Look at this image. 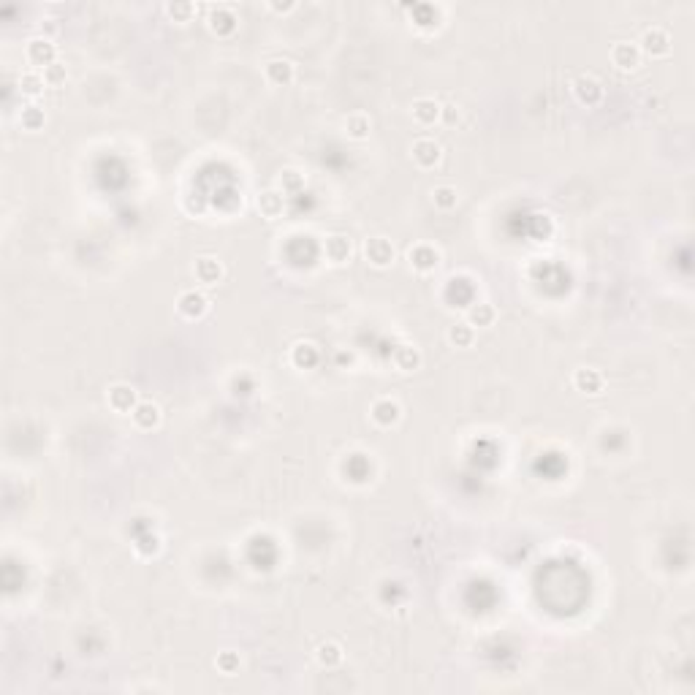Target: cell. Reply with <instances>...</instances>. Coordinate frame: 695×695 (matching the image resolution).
Instances as JSON below:
<instances>
[{
	"label": "cell",
	"instance_id": "6da1fadb",
	"mask_svg": "<svg viewBox=\"0 0 695 695\" xmlns=\"http://www.w3.org/2000/svg\"><path fill=\"white\" fill-rule=\"evenodd\" d=\"M364 255H367V261L372 264V266H378V269H386L394 264V247H391V242L383 239V236H372V239H367V244H364Z\"/></svg>",
	"mask_w": 695,
	"mask_h": 695
},
{
	"label": "cell",
	"instance_id": "7a4b0ae2",
	"mask_svg": "<svg viewBox=\"0 0 695 695\" xmlns=\"http://www.w3.org/2000/svg\"><path fill=\"white\" fill-rule=\"evenodd\" d=\"M573 92H576V98L581 101V103H587V106H595V103H601V98H603V87H601V81L592 77V74H581V77L573 81Z\"/></svg>",
	"mask_w": 695,
	"mask_h": 695
},
{
	"label": "cell",
	"instance_id": "3957f363",
	"mask_svg": "<svg viewBox=\"0 0 695 695\" xmlns=\"http://www.w3.org/2000/svg\"><path fill=\"white\" fill-rule=\"evenodd\" d=\"M27 60L38 68H49L55 63V47L47 38H30L27 41Z\"/></svg>",
	"mask_w": 695,
	"mask_h": 695
},
{
	"label": "cell",
	"instance_id": "277c9868",
	"mask_svg": "<svg viewBox=\"0 0 695 695\" xmlns=\"http://www.w3.org/2000/svg\"><path fill=\"white\" fill-rule=\"evenodd\" d=\"M136 405H139L136 402V391L131 386L120 383V386L109 388V407L112 410H117V413H134Z\"/></svg>",
	"mask_w": 695,
	"mask_h": 695
},
{
	"label": "cell",
	"instance_id": "5b68a950",
	"mask_svg": "<svg viewBox=\"0 0 695 695\" xmlns=\"http://www.w3.org/2000/svg\"><path fill=\"white\" fill-rule=\"evenodd\" d=\"M323 253H326V258H329L331 264H345V261H351L353 247H351V239H348V236L334 233V236H329V239H326Z\"/></svg>",
	"mask_w": 695,
	"mask_h": 695
},
{
	"label": "cell",
	"instance_id": "8992f818",
	"mask_svg": "<svg viewBox=\"0 0 695 695\" xmlns=\"http://www.w3.org/2000/svg\"><path fill=\"white\" fill-rule=\"evenodd\" d=\"M413 160L421 168H432L440 160V144L435 139H418V142H413Z\"/></svg>",
	"mask_w": 695,
	"mask_h": 695
},
{
	"label": "cell",
	"instance_id": "52a82bcc",
	"mask_svg": "<svg viewBox=\"0 0 695 695\" xmlns=\"http://www.w3.org/2000/svg\"><path fill=\"white\" fill-rule=\"evenodd\" d=\"M220 277H223V266H220L218 258L204 255V258L196 261V280H199L201 286H218Z\"/></svg>",
	"mask_w": 695,
	"mask_h": 695
},
{
	"label": "cell",
	"instance_id": "ba28073f",
	"mask_svg": "<svg viewBox=\"0 0 695 695\" xmlns=\"http://www.w3.org/2000/svg\"><path fill=\"white\" fill-rule=\"evenodd\" d=\"M611 60H614V66H617V68L630 71V68H635V66L641 63V52H638V47H635V44L619 41L617 47L611 49Z\"/></svg>",
	"mask_w": 695,
	"mask_h": 695
},
{
	"label": "cell",
	"instance_id": "9c48e42d",
	"mask_svg": "<svg viewBox=\"0 0 695 695\" xmlns=\"http://www.w3.org/2000/svg\"><path fill=\"white\" fill-rule=\"evenodd\" d=\"M207 309H210V299L199 291H188V294L179 296V312L185 318H201Z\"/></svg>",
	"mask_w": 695,
	"mask_h": 695
},
{
	"label": "cell",
	"instance_id": "30bf717a",
	"mask_svg": "<svg viewBox=\"0 0 695 695\" xmlns=\"http://www.w3.org/2000/svg\"><path fill=\"white\" fill-rule=\"evenodd\" d=\"M438 261H440V255H438V250L429 247V244H416V247L410 250V264H413L418 272H432V269L438 266Z\"/></svg>",
	"mask_w": 695,
	"mask_h": 695
},
{
	"label": "cell",
	"instance_id": "8fae6325",
	"mask_svg": "<svg viewBox=\"0 0 695 695\" xmlns=\"http://www.w3.org/2000/svg\"><path fill=\"white\" fill-rule=\"evenodd\" d=\"M641 44H644V52H649L652 58H660V55H666L668 52V33L666 30H660V27H652V30H646L644 33V38H641Z\"/></svg>",
	"mask_w": 695,
	"mask_h": 695
},
{
	"label": "cell",
	"instance_id": "7c38bea8",
	"mask_svg": "<svg viewBox=\"0 0 695 695\" xmlns=\"http://www.w3.org/2000/svg\"><path fill=\"white\" fill-rule=\"evenodd\" d=\"M134 421H136V427L139 429H153L160 424V407L155 405V402H139L136 407H134Z\"/></svg>",
	"mask_w": 695,
	"mask_h": 695
},
{
	"label": "cell",
	"instance_id": "4fadbf2b",
	"mask_svg": "<svg viewBox=\"0 0 695 695\" xmlns=\"http://www.w3.org/2000/svg\"><path fill=\"white\" fill-rule=\"evenodd\" d=\"M264 71H266V79H269L272 84H277V87L294 81V66H291L288 60H269Z\"/></svg>",
	"mask_w": 695,
	"mask_h": 695
},
{
	"label": "cell",
	"instance_id": "5bb4252c",
	"mask_svg": "<svg viewBox=\"0 0 695 695\" xmlns=\"http://www.w3.org/2000/svg\"><path fill=\"white\" fill-rule=\"evenodd\" d=\"M413 117L421 125H435V120H440V106L432 98H421L413 103Z\"/></svg>",
	"mask_w": 695,
	"mask_h": 695
},
{
	"label": "cell",
	"instance_id": "9a60e30c",
	"mask_svg": "<svg viewBox=\"0 0 695 695\" xmlns=\"http://www.w3.org/2000/svg\"><path fill=\"white\" fill-rule=\"evenodd\" d=\"M258 210H261V215H264L266 220L280 218V215H283V196L275 193V190L261 193V196H258Z\"/></svg>",
	"mask_w": 695,
	"mask_h": 695
},
{
	"label": "cell",
	"instance_id": "2e32d148",
	"mask_svg": "<svg viewBox=\"0 0 695 695\" xmlns=\"http://www.w3.org/2000/svg\"><path fill=\"white\" fill-rule=\"evenodd\" d=\"M573 383L579 391H587V394H598L603 388V375L598 370H576L573 375Z\"/></svg>",
	"mask_w": 695,
	"mask_h": 695
},
{
	"label": "cell",
	"instance_id": "e0dca14e",
	"mask_svg": "<svg viewBox=\"0 0 695 695\" xmlns=\"http://www.w3.org/2000/svg\"><path fill=\"white\" fill-rule=\"evenodd\" d=\"M372 418L381 424V427H391L399 421V405L391 402V399H381L372 405Z\"/></svg>",
	"mask_w": 695,
	"mask_h": 695
},
{
	"label": "cell",
	"instance_id": "ac0fdd59",
	"mask_svg": "<svg viewBox=\"0 0 695 695\" xmlns=\"http://www.w3.org/2000/svg\"><path fill=\"white\" fill-rule=\"evenodd\" d=\"M394 364H396L399 370H405V372L416 370V367L421 364V353H418V348H413V345H399V348L394 351Z\"/></svg>",
	"mask_w": 695,
	"mask_h": 695
},
{
	"label": "cell",
	"instance_id": "d6986e66",
	"mask_svg": "<svg viewBox=\"0 0 695 695\" xmlns=\"http://www.w3.org/2000/svg\"><path fill=\"white\" fill-rule=\"evenodd\" d=\"M233 25H236V16L231 14V8H226V5H215V8H212L210 27H212L215 33H231Z\"/></svg>",
	"mask_w": 695,
	"mask_h": 695
},
{
	"label": "cell",
	"instance_id": "ffe728a7",
	"mask_svg": "<svg viewBox=\"0 0 695 695\" xmlns=\"http://www.w3.org/2000/svg\"><path fill=\"white\" fill-rule=\"evenodd\" d=\"M345 134L351 136V139H367L370 136V117L367 114H351L348 120H345Z\"/></svg>",
	"mask_w": 695,
	"mask_h": 695
},
{
	"label": "cell",
	"instance_id": "44dd1931",
	"mask_svg": "<svg viewBox=\"0 0 695 695\" xmlns=\"http://www.w3.org/2000/svg\"><path fill=\"white\" fill-rule=\"evenodd\" d=\"M494 307L492 305H486V302H478V305H472L470 312H467V323L470 326H492V320H494Z\"/></svg>",
	"mask_w": 695,
	"mask_h": 695
},
{
	"label": "cell",
	"instance_id": "7402d4cb",
	"mask_svg": "<svg viewBox=\"0 0 695 695\" xmlns=\"http://www.w3.org/2000/svg\"><path fill=\"white\" fill-rule=\"evenodd\" d=\"M19 123L25 131H38L44 125V112L38 106H25L22 114H19Z\"/></svg>",
	"mask_w": 695,
	"mask_h": 695
},
{
	"label": "cell",
	"instance_id": "603a6c76",
	"mask_svg": "<svg viewBox=\"0 0 695 695\" xmlns=\"http://www.w3.org/2000/svg\"><path fill=\"white\" fill-rule=\"evenodd\" d=\"M472 326L470 323H457V326H451L448 329V340H451V345H457V348H467L470 342H472Z\"/></svg>",
	"mask_w": 695,
	"mask_h": 695
},
{
	"label": "cell",
	"instance_id": "cb8c5ba5",
	"mask_svg": "<svg viewBox=\"0 0 695 695\" xmlns=\"http://www.w3.org/2000/svg\"><path fill=\"white\" fill-rule=\"evenodd\" d=\"M19 87H22V92H25V95H38V92H41V87H44V74H38V71H27V74H22Z\"/></svg>",
	"mask_w": 695,
	"mask_h": 695
},
{
	"label": "cell",
	"instance_id": "d4e9b609",
	"mask_svg": "<svg viewBox=\"0 0 695 695\" xmlns=\"http://www.w3.org/2000/svg\"><path fill=\"white\" fill-rule=\"evenodd\" d=\"M318 660H320L323 666H337V663L342 660V652H340V646H337L334 641H329V644H320V646H318Z\"/></svg>",
	"mask_w": 695,
	"mask_h": 695
},
{
	"label": "cell",
	"instance_id": "484cf974",
	"mask_svg": "<svg viewBox=\"0 0 695 695\" xmlns=\"http://www.w3.org/2000/svg\"><path fill=\"white\" fill-rule=\"evenodd\" d=\"M166 11H168V16H171L174 22H188V19L196 14V5H193V3H171Z\"/></svg>",
	"mask_w": 695,
	"mask_h": 695
},
{
	"label": "cell",
	"instance_id": "4316f807",
	"mask_svg": "<svg viewBox=\"0 0 695 695\" xmlns=\"http://www.w3.org/2000/svg\"><path fill=\"white\" fill-rule=\"evenodd\" d=\"M315 359H318V353H315L312 345H296L294 348V364L296 367H312Z\"/></svg>",
	"mask_w": 695,
	"mask_h": 695
},
{
	"label": "cell",
	"instance_id": "83f0119b",
	"mask_svg": "<svg viewBox=\"0 0 695 695\" xmlns=\"http://www.w3.org/2000/svg\"><path fill=\"white\" fill-rule=\"evenodd\" d=\"M435 204L440 207V210H454L457 207V190L454 188H438L435 190Z\"/></svg>",
	"mask_w": 695,
	"mask_h": 695
},
{
	"label": "cell",
	"instance_id": "f1b7e54d",
	"mask_svg": "<svg viewBox=\"0 0 695 695\" xmlns=\"http://www.w3.org/2000/svg\"><path fill=\"white\" fill-rule=\"evenodd\" d=\"M44 81H47V84H52V87L63 84V81H66V66L52 63L49 68H44Z\"/></svg>",
	"mask_w": 695,
	"mask_h": 695
},
{
	"label": "cell",
	"instance_id": "f546056e",
	"mask_svg": "<svg viewBox=\"0 0 695 695\" xmlns=\"http://www.w3.org/2000/svg\"><path fill=\"white\" fill-rule=\"evenodd\" d=\"M280 185H283V190H299V188H302V177H299V171H283Z\"/></svg>",
	"mask_w": 695,
	"mask_h": 695
},
{
	"label": "cell",
	"instance_id": "4dcf8cb0",
	"mask_svg": "<svg viewBox=\"0 0 695 695\" xmlns=\"http://www.w3.org/2000/svg\"><path fill=\"white\" fill-rule=\"evenodd\" d=\"M440 114H443L446 125H454V123L459 120V112H457V106H443V109H440Z\"/></svg>",
	"mask_w": 695,
	"mask_h": 695
},
{
	"label": "cell",
	"instance_id": "1f68e13d",
	"mask_svg": "<svg viewBox=\"0 0 695 695\" xmlns=\"http://www.w3.org/2000/svg\"><path fill=\"white\" fill-rule=\"evenodd\" d=\"M218 663H220V668H223V671H226V674H231L233 668H236V666H239V660H236V657H233V655H223V657H220V660H218Z\"/></svg>",
	"mask_w": 695,
	"mask_h": 695
}]
</instances>
